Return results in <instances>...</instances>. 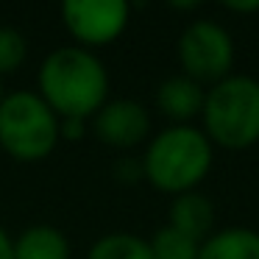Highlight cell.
Wrapping results in <instances>:
<instances>
[{
  "instance_id": "cell-1",
  "label": "cell",
  "mask_w": 259,
  "mask_h": 259,
  "mask_svg": "<svg viewBox=\"0 0 259 259\" xmlns=\"http://www.w3.org/2000/svg\"><path fill=\"white\" fill-rule=\"evenodd\" d=\"M109 95V75L87 48H59L39 67V98L62 120L98 114Z\"/></svg>"
},
{
  "instance_id": "cell-2",
  "label": "cell",
  "mask_w": 259,
  "mask_h": 259,
  "mask_svg": "<svg viewBox=\"0 0 259 259\" xmlns=\"http://www.w3.org/2000/svg\"><path fill=\"white\" fill-rule=\"evenodd\" d=\"M214 162V145L203 128L170 125L156 134L142 156V176L167 195L192 192L209 176Z\"/></svg>"
},
{
  "instance_id": "cell-3",
  "label": "cell",
  "mask_w": 259,
  "mask_h": 259,
  "mask_svg": "<svg viewBox=\"0 0 259 259\" xmlns=\"http://www.w3.org/2000/svg\"><path fill=\"white\" fill-rule=\"evenodd\" d=\"M203 134L226 151H245L259 142V81L231 73L206 90Z\"/></svg>"
},
{
  "instance_id": "cell-4",
  "label": "cell",
  "mask_w": 259,
  "mask_h": 259,
  "mask_svg": "<svg viewBox=\"0 0 259 259\" xmlns=\"http://www.w3.org/2000/svg\"><path fill=\"white\" fill-rule=\"evenodd\" d=\"M59 140V117L39 95L14 92L0 101V145L20 162H39Z\"/></svg>"
},
{
  "instance_id": "cell-5",
  "label": "cell",
  "mask_w": 259,
  "mask_h": 259,
  "mask_svg": "<svg viewBox=\"0 0 259 259\" xmlns=\"http://www.w3.org/2000/svg\"><path fill=\"white\" fill-rule=\"evenodd\" d=\"M179 62L187 78L198 84H218L234 67V39L220 23L195 20L179 36Z\"/></svg>"
},
{
  "instance_id": "cell-6",
  "label": "cell",
  "mask_w": 259,
  "mask_h": 259,
  "mask_svg": "<svg viewBox=\"0 0 259 259\" xmlns=\"http://www.w3.org/2000/svg\"><path fill=\"white\" fill-rule=\"evenodd\" d=\"M125 0H67L62 6V20L67 31L84 45H106L117 39L128 25Z\"/></svg>"
},
{
  "instance_id": "cell-7",
  "label": "cell",
  "mask_w": 259,
  "mask_h": 259,
  "mask_svg": "<svg viewBox=\"0 0 259 259\" xmlns=\"http://www.w3.org/2000/svg\"><path fill=\"white\" fill-rule=\"evenodd\" d=\"M95 137L112 148H134L151 131V117L148 109L137 101L120 98V101L103 103V109L92 120Z\"/></svg>"
},
{
  "instance_id": "cell-8",
  "label": "cell",
  "mask_w": 259,
  "mask_h": 259,
  "mask_svg": "<svg viewBox=\"0 0 259 259\" xmlns=\"http://www.w3.org/2000/svg\"><path fill=\"white\" fill-rule=\"evenodd\" d=\"M206 90L198 81L187 78L184 73L162 81L156 90V106L164 117H170L176 125H190V120L201 117Z\"/></svg>"
},
{
  "instance_id": "cell-9",
  "label": "cell",
  "mask_w": 259,
  "mask_h": 259,
  "mask_svg": "<svg viewBox=\"0 0 259 259\" xmlns=\"http://www.w3.org/2000/svg\"><path fill=\"white\" fill-rule=\"evenodd\" d=\"M170 229L187 234L190 240L203 242L214 229V206L203 192L192 190V192H181L173 198L170 203Z\"/></svg>"
},
{
  "instance_id": "cell-10",
  "label": "cell",
  "mask_w": 259,
  "mask_h": 259,
  "mask_svg": "<svg viewBox=\"0 0 259 259\" xmlns=\"http://www.w3.org/2000/svg\"><path fill=\"white\" fill-rule=\"evenodd\" d=\"M198 259H259V231L248 226L218 229L201 242Z\"/></svg>"
},
{
  "instance_id": "cell-11",
  "label": "cell",
  "mask_w": 259,
  "mask_h": 259,
  "mask_svg": "<svg viewBox=\"0 0 259 259\" xmlns=\"http://www.w3.org/2000/svg\"><path fill=\"white\" fill-rule=\"evenodd\" d=\"M14 259H70V242L53 226H34L14 242Z\"/></svg>"
},
{
  "instance_id": "cell-12",
  "label": "cell",
  "mask_w": 259,
  "mask_h": 259,
  "mask_svg": "<svg viewBox=\"0 0 259 259\" xmlns=\"http://www.w3.org/2000/svg\"><path fill=\"white\" fill-rule=\"evenodd\" d=\"M87 259H153L151 242L137 234H106L90 248Z\"/></svg>"
},
{
  "instance_id": "cell-13",
  "label": "cell",
  "mask_w": 259,
  "mask_h": 259,
  "mask_svg": "<svg viewBox=\"0 0 259 259\" xmlns=\"http://www.w3.org/2000/svg\"><path fill=\"white\" fill-rule=\"evenodd\" d=\"M198 248H201V242L190 240L187 234L170 229V226L159 229L151 240L153 259H198Z\"/></svg>"
},
{
  "instance_id": "cell-14",
  "label": "cell",
  "mask_w": 259,
  "mask_h": 259,
  "mask_svg": "<svg viewBox=\"0 0 259 259\" xmlns=\"http://www.w3.org/2000/svg\"><path fill=\"white\" fill-rule=\"evenodd\" d=\"M28 53V42L20 31L0 28V73H14Z\"/></svg>"
},
{
  "instance_id": "cell-15",
  "label": "cell",
  "mask_w": 259,
  "mask_h": 259,
  "mask_svg": "<svg viewBox=\"0 0 259 259\" xmlns=\"http://www.w3.org/2000/svg\"><path fill=\"white\" fill-rule=\"evenodd\" d=\"M84 123L87 120H62V123H59V134L70 137V140H78V137L84 134Z\"/></svg>"
},
{
  "instance_id": "cell-16",
  "label": "cell",
  "mask_w": 259,
  "mask_h": 259,
  "mask_svg": "<svg viewBox=\"0 0 259 259\" xmlns=\"http://www.w3.org/2000/svg\"><path fill=\"white\" fill-rule=\"evenodd\" d=\"M226 9L234 14H251V12H259V0H248V3H240V0H229Z\"/></svg>"
},
{
  "instance_id": "cell-17",
  "label": "cell",
  "mask_w": 259,
  "mask_h": 259,
  "mask_svg": "<svg viewBox=\"0 0 259 259\" xmlns=\"http://www.w3.org/2000/svg\"><path fill=\"white\" fill-rule=\"evenodd\" d=\"M0 259H14V242L3 229H0Z\"/></svg>"
},
{
  "instance_id": "cell-18",
  "label": "cell",
  "mask_w": 259,
  "mask_h": 259,
  "mask_svg": "<svg viewBox=\"0 0 259 259\" xmlns=\"http://www.w3.org/2000/svg\"><path fill=\"white\" fill-rule=\"evenodd\" d=\"M0 101H3V95H0Z\"/></svg>"
}]
</instances>
